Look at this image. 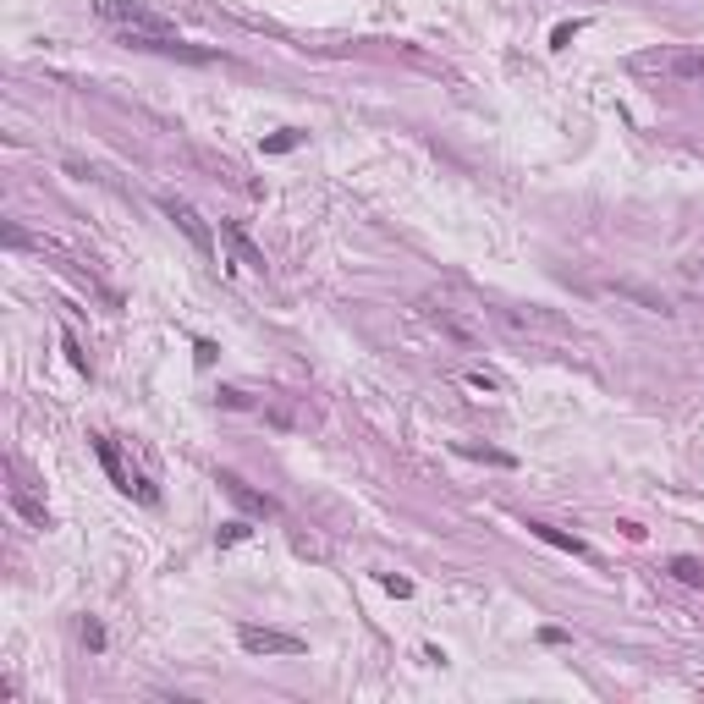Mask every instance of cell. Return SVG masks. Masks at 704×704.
I'll use <instances>...</instances> for the list:
<instances>
[{"label": "cell", "instance_id": "ac0fdd59", "mask_svg": "<svg viewBox=\"0 0 704 704\" xmlns=\"http://www.w3.org/2000/svg\"><path fill=\"white\" fill-rule=\"evenodd\" d=\"M380 584H386L391 594H413V584H408V578H396V572H386V578H380Z\"/></svg>", "mask_w": 704, "mask_h": 704}, {"label": "cell", "instance_id": "5b68a950", "mask_svg": "<svg viewBox=\"0 0 704 704\" xmlns=\"http://www.w3.org/2000/svg\"><path fill=\"white\" fill-rule=\"evenodd\" d=\"M165 220H176V226H182V237L198 248V254H215V232H210V226H204V215H198L193 204H182V198H165Z\"/></svg>", "mask_w": 704, "mask_h": 704}, {"label": "cell", "instance_id": "9a60e30c", "mask_svg": "<svg viewBox=\"0 0 704 704\" xmlns=\"http://www.w3.org/2000/svg\"><path fill=\"white\" fill-rule=\"evenodd\" d=\"M61 347L72 352V369H83V374H88V352L78 347V336H72V331H66V336H61Z\"/></svg>", "mask_w": 704, "mask_h": 704}, {"label": "cell", "instance_id": "6da1fadb", "mask_svg": "<svg viewBox=\"0 0 704 704\" xmlns=\"http://www.w3.org/2000/svg\"><path fill=\"white\" fill-rule=\"evenodd\" d=\"M94 11L105 17L121 39H176V22L149 11L143 0H94Z\"/></svg>", "mask_w": 704, "mask_h": 704}, {"label": "cell", "instance_id": "7a4b0ae2", "mask_svg": "<svg viewBox=\"0 0 704 704\" xmlns=\"http://www.w3.org/2000/svg\"><path fill=\"white\" fill-rule=\"evenodd\" d=\"M633 72L666 83H704V50H644L633 56Z\"/></svg>", "mask_w": 704, "mask_h": 704}, {"label": "cell", "instance_id": "30bf717a", "mask_svg": "<svg viewBox=\"0 0 704 704\" xmlns=\"http://www.w3.org/2000/svg\"><path fill=\"white\" fill-rule=\"evenodd\" d=\"M220 237L232 242V254H237V259H242L248 270H264V254H259L254 242H248V232H242V226H232V220H226V226H220Z\"/></svg>", "mask_w": 704, "mask_h": 704}, {"label": "cell", "instance_id": "d6986e66", "mask_svg": "<svg viewBox=\"0 0 704 704\" xmlns=\"http://www.w3.org/2000/svg\"><path fill=\"white\" fill-rule=\"evenodd\" d=\"M292 143H297V133H281V138H270L264 149H270V155H281V149H292Z\"/></svg>", "mask_w": 704, "mask_h": 704}, {"label": "cell", "instance_id": "3957f363", "mask_svg": "<svg viewBox=\"0 0 704 704\" xmlns=\"http://www.w3.org/2000/svg\"><path fill=\"white\" fill-rule=\"evenodd\" d=\"M94 451H99V463H105V473L116 479V490H121V495H138L143 507H155V501H160V490L149 485V479H143V473H138L127 457H121V446H116L111 435H94Z\"/></svg>", "mask_w": 704, "mask_h": 704}, {"label": "cell", "instance_id": "9c48e42d", "mask_svg": "<svg viewBox=\"0 0 704 704\" xmlns=\"http://www.w3.org/2000/svg\"><path fill=\"white\" fill-rule=\"evenodd\" d=\"M528 534H539L545 545H556V550H567V556H584V562H594V550L578 539V534H562V528H550V523H528Z\"/></svg>", "mask_w": 704, "mask_h": 704}, {"label": "cell", "instance_id": "52a82bcc", "mask_svg": "<svg viewBox=\"0 0 704 704\" xmlns=\"http://www.w3.org/2000/svg\"><path fill=\"white\" fill-rule=\"evenodd\" d=\"M424 319H430L435 325V331L440 336H451V341H457V347H479V331H473V325L457 314V309H446V303H435V297H430V303H424Z\"/></svg>", "mask_w": 704, "mask_h": 704}, {"label": "cell", "instance_id": "4fadbf2b", "mask_svg": "<svg viewBox=\"0 0 704 704\" xmlns=\"http://www.w3.org/2000/svg\"><path fill=\"white\" fill-rule=\"evenodd\" d=\"M616 292L633 297V303H644L649 314H666V297H661V292H644V287H633V281H616Z\"/></svg>", "mask_w": 704, "mask_h": 704}, {"label": "cell", "instance_id": "ba28073f", "mask_svg": "<svg viewBox=\"0 0 704 704\" xmlns=\"http://www.w3.org/2000/svg\"><path fill=\"white\" fill-rule=\"evenodd\" d=\"M457 386H463V391H473L479 402L507 396V380H501V374H490V369H463V374H457Z\"/></svg>", "mask_w": 704, "mask_h": 704}, {"label": "cell", "instance_id": "277c9868", "mask_svg": "<svg viewBox=\"0 0 704 704\" xmlns=\"http://www.w3.org/2000/svg\"><path fill=\"white\" fill-rule=\"evenodd\" d=\"M237 644L248 649V655H303V639H297V633H281V627H254V622L237 627Z\"/></svg>", "mask_w": 704, "mask_h": 704}, {"label": "cell", "instance_id": "ffe728a7", "mask_svg": "<svg viewBox=\"0 0 704 704\" xmlns=\"http://www.w3.org/2000/svg\"><path fill=\"white\" fill-rule=\"evenodd\" d=\"M693 275H699V281H704V259H699V264H693Z\"/></svg>", "mask_w": 704, "mask_h": 704}, {"label": "cell", "instance_id": "7c38bea8", "mask_svg": "<svg viewBox=\"0 0 704 704\" xmlns=\"http://www.w3.org/2000/svg\"><path fill=\"white\" fill-rule=\"evenodd\" d=\"M671 578H677V584H688V589H704V562L677 556V562H671Z\"/></svg>", "mask_w": 704, "mask_h": 704}, {"label": "cell", "instance_id": "2e32d148", "mask_svg": "<svg viewBox=\"0 0 704 704\" xmlns=\"http://www.w3.org/2000/svg\"><path fill=\"white\" fill-rule=\"evenodd\" d=\"M83 644H88V649H105V627H99V622H83Z\"/></svg>", "mask_w": 704, "mask_h": 704}, {"label": "cell", "instance_id": "e0dca14e", "mask_svg": "<svg viewBox=\"0 0 704 704\" xmlns=\"http://www.w3.org/2000/svg\"><path fill=\"white\" fill-rule=\"evenodd\" d=\"M220 402H226V408H254V402H248V391H237V386H226Z\"/></svg>", "mask_w": 704, "mask_h": 704}, {"label": "cell", "instance_id": "8992f818", "mask_svg": "<svg viewBox=\"0 0 704 704\" xmlns=\"http://www.w3.org/2000/svg\"><path fill=\"white\" fill-rule=\"evenodd\" d=\"M215 485H220L226 495H232V501H237V507H242L248 517H281V501H275V495H259L254 485H242L237 473H220Z\"/></svg>", "mask_w": 704, "mask_h": 704}, {"label": "cell", "instance_id": "5bb4252c", "mask_svg": "<svg viewBox=\"0 0 704 704\" xmlns=\"http://www.w3.org/2000/svg\"><path fill=\"white\" fill-rule=\"evenodd\" d=\"M463 451V457H485V463H501V468H512V457H507V451H485V446H457Z\"/></svg>", "mask_w": 704, "mask_h": 704}, {"label": "cell", "instance_id": "8fae6325", "mask_svg": "<svg viewBox=\"0 0 704 704\" xmlns=\"http://www.w3.org/2000/svg\"><path fill=\"white\" fill-rule=\"evenodd\" d=\"M11 507H17L22 517H28L34 528H50V512H44V507H39V501H34L28 490H22V485H11Z\"/></svg>", "mask_w": 704, "mask_h": 704}]
</instances>
